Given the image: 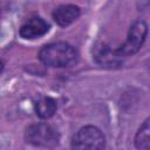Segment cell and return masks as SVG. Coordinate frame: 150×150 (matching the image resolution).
Returning <instances> with one entry per match:
<instances>
[{
  "label": "cell",
  "instance_id": "cell-1",
  "mask_svg": "<svg viewBox=\"0 0 150 150\" xmlns=\"http://www.w3.org/2000/svg\"><path fill=\"white\" fill-rule=\"evenodd\" d=\"M79 53L75 47L67 42H54L43 46L39 52V60L49 67H70L76 63Z\"/></svg>",
  "mask_w": 150,
  "mask_h": 150
},
{
  "label": "cell",
  "instance_id": "cell-2",
  "mask_svg": "<svg viewBox=\"0 0 150 150\" xmlns=\"http://www.w3.org/2000/svg\"><path fill=\"white\" fill-rule=\"evenodd\" d=\"M104 148L105 137L94 125L81 128L71 138V150H104Z\"/></svg>",
  "mask_w": 150,
  "mask_h": 150
},
{
  "label": "cell",
  "instance_id": "cell-3",
  "mask_svg": "<svg viewBox=\"0 0 150 150\" xmlns=\"http://www.w3.org/2000/svg\"><path fill=\"white\" fill-rule=\"evenodd\" d=\"M26 139L35 146L54 148L59 144V132L47 123L32 124L26 130Z\"/></svg>",
  "mask_w": 150,
  "mask_h": 150
},
{
  "label": "cell",
  "instance_id": "cell-4",
  "mask_svg": "<svg viewBox=\"0 0 150 150\" xmlns=\"http://www.w3.org/2000/svg\"><path fill=\"white\" fill-rule=\"evenodd\" d=\"M146 33H148V26L146 23L143 21V20H136L129 28V32H128V36H127V40L123 45H121L117 49V53L124 59L129 55H132V54H136L144 40H145V36H146Z\"/></svg>",
  "mask_w": 150,
  "mask_h": 150
},
{
  "label": "cell",
  "instance_id": "cell-5",
  "mask_svg": "<svg viewBox=\"0 0 150 150\" xmlns=\"http://www.w3.org/2000/svg\"><path fill=\"white\" fill-rule=\"evenodd\" d=\"M48 30H49V25L42 18L33 16V18H29L28 20H26L21 25V27L19 29V34L22 39L33 40V39L45 35Z\"/></svg>",
  "mask_w": 150,
  "mask_h": 150
},
{
  "label": "cell",
  "instance_id": "cell-6",
  "mask_svg": "<svg viewBox=\"0 0 150 150\" xmlns=\"http://www.w3.org/2000/svg\"><path fill=\"white\" fill-rule=\"evenodd\" d=\"M94 57L97 63L104 66V67H114L122 63L123 57L117 53V49H112L110 46L105 43H101L95 47L94 50Z\"/></svg>",
  "mask_w": 150,
  "mask_h": 150
},
{
  "label": "cell",
  "instance_id": "cell-7",
  "mask_svg": "<svg viewBox=\"0 0 150 150\" xmlns=\"http://www.w3.org/2000/svg\"><path fill=\"white\" fill-rule=\"evenodd\" d=\"M79 16H80V8H79V6L71 5V4L60 5V6H57L53 11V19L61 27L69 26Z\"/></svg>",
  "mask_w": 150,
  "mask_h": 150
},
{
  "label": "cell",
  "instance_id": "cell-8",
  "mask_svg": "<svg viewBox=\"0 0 150 150\" xmlns=\"http://www.w3.org/2000/svg\"><path fill=\"white\" fill-rule=\"evenodd\" d=\"M56 109H57V104L53 97L43 96L35 102V112L40 118L46 120L52 117L56 112Z\"/></svg>",
  "mask_w": 150,
  "mask_h": 150
},
{
  "label": "cell",
  "instance_id": "cell-9",
  "mask_svg": "<svg viewBox=\"0 0 150 150\" xmlns=\"http://www.w3.org/2000/svg\"><path fill=\"white\" fill-rule=\"evenodd\" d=\"M135 146L137 150H150V117L146 118L137 130Z\"/></svg>",
  "mask_w": 150,
  "mask_h": 150
}]
</instances>
